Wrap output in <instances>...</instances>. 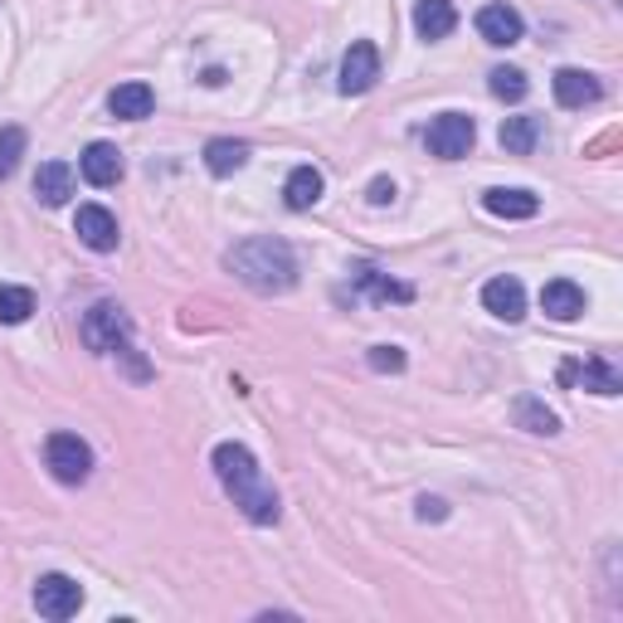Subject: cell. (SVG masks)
<instances>
[{"mask_svg":"<svg viewBox=\"0 0 623 623\" xmlns=\"http://www.w3.org/2000/svg\"><path fill=\"white\" fill-rule=\"evenodd\" d=\"M83 346L97 356H117L122 346H132V316L117 302H93L83 312Z\"/></svg>","mask_w":623,"mask_h":623,"instance_id":"3957f363","label":"cell"},{"mask_svg":"<svg viewBox=\"0 0 623 623\" xmlns=\"http://www.w3.org/2000/svg\"><path fill=\"white\" fill-rule=\"evenodd\" d=\"M365 200H371V205H390V200H395V180H390V176H375L371 190H365Z\"/></svg>","mask_w":623,"mask_h":623,"instance_id":"83f0119b","label":"cell"},{"mask_svg":"<svg viewBox=\"0 0 623 623\" xmlns=\"http://www.w3.org/2000/svg\"><path fill=\"white\" fill-rule=\"evenodd\" d=\"M414 30H419V40H444V34H454L458 30L454 0H419V6H414Z\"/></svg>","mask_w":623,"mask_h":623,"instance_id":"9a60e30c","label":"cell"},{"mask_svg":"<svg viewBox=\"0 0 623 623\" xmlns=\"http://www.w3.org/2000/svg\"><path fill=\"white\" fill-rule=\"evenodd\" d=\"M44 463L64 487H79V482H89V473H93V448L83 444L79 434H49Z\"/></svg>","mask_w":623,"mask_h":623,"instance_id":"277c9868","label":"cell"},{"mask_svg":"<svg viewBox=\"0 0 623 623\" xmlns=\"http://www.w3.org/2000/svg\"><path fill=\"white\" fill-rule=\"evenodd\" d=\"M541 142V117H507L502 122V146L511 156H531Z\"/></svg>","mask_w":623,"mask_h":623,"instance_id":"603a6c76","label":"cell"},{"mask_svg":"<svg viewBox=\"0 0 623 623\" xmlns=\"http://www.w3.org/2000/svg\"><path fill=\"white\" fill-rule=\"evenodd\" d=\"M541 312L555 316V322H575L584 312V288L570 283V278H551V283L541 288Z\"/></svg>","mask_w":623,"mask_h":623,"instance_id":"5bb4252c","label":"cell"},{"mask_svg":"<svg viewBox=\"0 0 623 623\" xmlns=\"http://www.w3.org/2000/svg\"><path fill=\"white\" fill-rule=\"evenodd\" d=\"M351 278H356V288H361V292H371L375 302H409V298H414V288H409V283H395V278L381 273L375 263H361Z\"/></svg>","mask_w":623,"mask_h":623,"instance_id":"ffe728a7","label":"cell"},{"mask_svg":"<svg viewBox=\"0 0 623 623\" xmlns=\"http://www.w3.org/2000/svg\"><path fill=\"white\" fill-rule=\"evenodd\" d=\"M107 107H113V117H122V122H142V117H152L156 93L132 79V83H117V89L107 93Z\"/></svg>","mask_w":623,"mask_h":623,"instance_id":"2e32d148","label":"cell"},{"mask_svg":"<svg viewBox=\"0 0 623 623\" xmlns=\"http://www.w3.org/2000/svg\"><path fill=\"white\" fill-rule=\"evenodd\" d=\"M517 429H527V434H560V414L555 409H546V399H536V395H521L517 399Z\"/></svg>","mask_w":623,"mask_h":623,"instance_id":"7402d4cb","label":"cell"},{"mask_svg":"<svg viewBox=\"0 0 623 623\" xmlns=\"http://www.w3.org/2000/svg\"><path fill=\"white\" fill-rule=\"evenodd\" d=\"M473 137H478V127H473L468 113H444V117L429 122L424 146H429L438 162H463V156L473 152Z\"/></svg>","mask_w":623,"mask_h":623,"instance_id":"5b68a950","label":"cell"},{"mask_svg":"<svg viewBox=\"0 0 623 623\" xmlns=\"http://www.w3.org/2000/svg\"><path fill=\"white\" fill-rule=\"evenodd\" d=\"M73 235L89 243L93 253H113L117 249V219H113V210H103V205H83L79 219H73Z\"/></svg>","mask_w":623,"mask_h":623,"instance_id":"9c48e42d","label":"cell"},{"mask_svg":"<svg viewBox=\"0 0 623 623\" xmlns=\"http://www.w3.org/2000/svg\"><path fill=\"white\" fill-rule=\"evenodd\" d=\"M482 205H487V215H497V219H531L536 210H541V200H536L531 190H517V186H497V190H487L482 195Z\"/></svg>","mask_w":623,"mask_h":623,"instance_id":"d6986e66","label":"cell"},{"mask_svg":"<svg viewBox=\"0 0 623 623\" xmlns=\"http://www.w3.org/2000/svg\"><path fill=\"white\" fill-rule=\"evenodd\" d=\"M322 190H326V180H322V170H316V166H292L288 180H283L288 210H312V205L322 200Z\"/></svg>","mask_w":623,"mask_h":623,"instance_id":"e0dca14e","label":"cell"},{"mask_svg":"<svg viewBox=\"0 0 623 623\" xmlns=\"http://www.w3.org/2000/svg\"><path fill=\"white\" fill-rule=\"evenodd\" d=\"M79 170H83V180L97 190H107V186H117L122 180V152L113 142H93L89 152L79 156Z\"/></svg>","mask_w":623,"mask_h":623,"instance_id":"8fae6325","label":"cell"},{"mask_svg":"<svg viewBox=\"0 0 623 623\" xmlns=\"http://www.w3.org/2000/svg\"><path fill=\"white\" fill-rule=\"evenodd\" d=\"M482 308L492 316H502V322H521V316H527V288L507 273L492 278V283L482 288Z\"/></svg>","mask_w":623,"mask_h":623,"instance_id":"7c38bea8","label":"cell"},{"mask_svg":"<svg viewBox=\"0 0 623 623\" xmlns=\"http://www.w3.org/2000/svg\"><path fill=\"white\" fill-rule=\"evenodd\" d=\"M30 312H34V292H30V288L0 283V322H6V326H20Z\"/></svg>","mask_w":623,"mask_h":623,"instance_id":"cb8c5ba5","label":"cell"},{"mask_svg":"<svg viewBox=\"0 0 623 623\" xmlns=\"http://www.w3.org/2000/svg\"><path fill=\"white\" fill-rule=\"evenodd\" d=\"M34 609H40L44 619H54V623L73 619L83 609L79 580H69V575H40V584H34Z\"/></svg>","mask_w":623,"mask_h":623,"instance_id":"8992f818","label":"cell"},{"mask_svg":"<svg viewBox=\"0 0 623 623\" xmlns=\"http://www.w3.org/2000/svg\"><path fill=\"white\" fill-rule=\"evenodd\" d=\"M249 162V142H235V137H215L205 142V166H210V176H235Z\"/></svg>","mask_w":623,"mask_h":623,"instance_id":"44dd1931","label":"cell"},{"mask_svg":"<svg viewBox=\"0 0 623 623\" xmlns=\"http://www.w3.org/2000/svg\"><path fill=\"white\" fill-rule=\"evenodd\" d=\"M24 127H0V180H10L20 170V156H24Z\"/></svg>","mask_w":623,"mask_h":623,"instance_id":"d4e9b609","label":"cell"},{"mask_svg":"<svg viewBox=\"0 0 623 623\" xmlns=\"http://www.w3.org/2000/svg\"><path fill=\"white\" fill-rule=\"evenodd\" d=\"M560 381H565V385H584V390H590V395H619V390H623V375H619V365H609L604 356H590V361H565V365H560Z\"/></svg>","mask_w":623,"mask_h":623,"instance_id":"ba28073f","label":"cell"},{"mask_svg":"<svg viewBox=\"0 0 623 623\" xmlns=\"http://www.w3.org/2000/svg\"><path fill=\"white\" fill-rule=\"evenodd\" d=\"M371 371L399 375V371H405V351H399V346H371Z\"/></svg>","mask_w":623,"mask_h":623,"instance_id":"4316f807","label":"cell"},{"mask_svg":"<svg viewBox=\"0 0 623 623\" xmlns=\"http://www.w3.org/2000/svg\"><path fill=\"white\" fill-rule=\"evenodd\" d=\"M444 517H448L444 497H419V521H444Z\"/></svg>","mask_w":623,"mask_h":623,"instance_id":"f1b7e54d","label":"cell"},{"mask_svg":"<svg viewBox=\"0 0 623 623\" xmlns=\"http://www.w3.org/2000/svg\"><path fill=\"white\" fill-rule=\"evenodd\" d=\"M375 79H381V49L371 40H356L341 59V93L356 97V93H371Z\"/></svg>","mask_w":623,"mask_h":623,"instance_id":"52a82bcc","label":"cell"},{"mask_svg":"<svg viewBox=\"0 0 623 623\" xmlns=\"http://www.w3.org/2000/svg\"><path fill=\"white\" fill-rule=\"evenodd\" d=\"M551 89H555L560 107H594L604 97V83L594 79V73H584V69H560L551 79Z\"/></svg>","mask_w":623,"mask_h":623,"instance_id":"30bf717a","label":"cell"},{"mask_svg":"<svg viewBox=\"0 0 623 623\" xmlns=\"http://www.w3.org/2000/svg\"><path fill=\"white\" fill-rule=\"evenodd\" d=\"M521 30H527V24H521V15L511 6H482L478 10V34L487 44H497V49H511L521 40Z\"/></svg>","mask_w":623,"mask_h":623,"instance_id":"4fadbf2b","label":"cell"},{"mask_svg":"<svg viewBox=\"0 0 623 623\" xmlns=\"http://www.w3.org/2000/svg\"><path fill=\"white\" fill-rule=\"evenodd\" d=\"M34 195L54 210V205H69L73 195V166L69 162H44L40 170H34Z\"/></svg>","mask_w":623,"mask_h":623,"instance_id":"ac0fdd59","label":"cell"},{"mask_svg":"<svg viewBox=\"0 0 623 623\" xmlns=\"http://www.w3.org/2000/svg\"><path fill=\"white\" fill-rule=\"evenodd\" d=\"M225 268L253 292H288L298 283V253L288 249V239H273V235L239 239L225 253Z\"/></svg>","mask_w":623,"mask_h":623,"instance_id":"7a4b0ae2","label":"cell"},{"mask_svg":"<svg viewBox=\"0 0 623 623\" xmlns=\"http://www.w3.org/2000/svg\"><path fill=\"white\" fill-rule=\"evenodd\" d=\"M210 468H215L219 487L235 497V507L253 521V527H273V521L283 517V502H278L273 482L263 478L259 458H253L243 444H219L210 454Z\"/></svg>","mask_w":623,"mask_h":623,"instance_id":"6da1fadb","label":"cell"},{"mask_svg":"<svg viewBox=\"0 0 623 623\" xmlns=\"http://www.w3.org/2000/svg\"><path fill=\"white\" fill-rule=\"evenodd\" d=\"M487 79H492V93L502 97V103H521V97L531 93V83H527V73L521 69H492Z\"/></svg>","mask_w":623,"mask_h":623,"instance_id":"484cf974","label":"cell"}]
</instances>
